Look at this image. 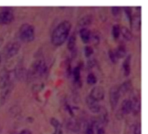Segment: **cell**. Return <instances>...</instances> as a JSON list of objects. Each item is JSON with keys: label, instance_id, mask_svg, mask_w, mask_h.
I'll use <instances>...</instances> for the list:
<instances>
[{"label": "cell", "instance_id": "obj_31", "mask_svg": "<svg viewBox=\"0 0 148 134\" xmlns=\"http://www.w3.org/2000/svg\"><path fill=\"white\" fill-rule=\"evenodd\" d=\"M120 7H111V12L114 16H116L119 13Z\"/></svg>", "mask_w": 148, "mask_h": 134}, {"label": "cell", "instance_id": "obj_10", "mask_svg": "<svg viewBox=\"0 0 148 134\" xmlns=\"http://www.w3.org/2000/svg\"><path fill=\"white\" fill-rule=\"evenodd\" d=\"M86 104L88 105V108L94 113H98L101 111V107L99 102L92 99L89 95L86 97Z\"/></svg>", "mask_w": 148, "mask_h": 134}, {"label": "cell", "instance_id": "obj_23", "mask_svg": "<svg viewBox=\"0 0 148 134\" xmlns=\"http://www.w3.org/2000/svg\"><path fill=\"white\" fill-rule=\"evenodd\" d=\"M74 76V79H75V82L76 83H79L81 79L80 75V67L79 66H76L75 69H73V73H72Z\"/></svg>", "mask_w": 148, "mask_h": 134}, {"label": "cell", "instance_id": "obj_6", "mask_svg": "<svg viewBox=\"0 0 148 134\" xmlns=\"http://www.w3.org/2000/svg\"><path fill=\"white\" fill-rule=\"evenodd\" d=\"M120 93L119 91V86H114L110 89L109 100L111 108L114 110L116 107L120 98Z\"/></svg>", "mask_w": 148, "mask_h": 134}, {"label": "cell", "instance_id": "obj_25", "mask_svg": "<svg viewBox=\"0 0 148 134\" xmlns=\"http://www.w3.org/2000/svg\"><path fill=\"white\" fill-rule=\"evenodd\" d=\"M87 82L89 84H95L97 82V78L95 74L92 73H90L87 77Z\"/></svg>", "mask_w": 148, "mask_h": 134}, {"label": "cell", "instance_id": "obj_16", "mask_svg": "<svg viewBox=\"0 0 148 134\" xmlns=\"http://www.w3.org/2000/svg\"><path fill=\"white\" fill-rule=\"evenodd\" d=\"M66 128L72 132H77L80 128V125L75 120L70 119L66 122Z\"/></svg>", "mask_w": 148, "mask_h": 134}, {"label": "cell", "instance_id": "obj_9", "mask_svg": "<svg viewBox=\"0 0 148 134\" xmlns=\"http://www.w3.org/2000/svg\"><path fill=\"white\" fill-rule=\"evenodd\" d=\"M90 97L92 98V99H95L97 101H101L103 99L104 97H105V90L104 88L101 86H95L91 90L90 93Z\"/></svg>", "mask_w": 148, "mask_h": 134}, {"label": "cell", "instance_id": "obj_19", "mask_svg": "<svg viewBox=\"0 0 148 134\" xmlns=\"http://www.w3.org/2000/svg\"><path fill=\"white\" fill-rule=\"evenodd\" d=\"M92 17L90 14H88V15L84 16L83 17L80 19L79 20V22H78V24L81 27H86V26L89 25L92 23Z\"/></svg>", "mask_w": 148, "mask_h": 134}, {"label": "cell", "instance_id": "obj_3", "mask_svg": "<svg viewBox=\"0 0 148 134\" xmlns=\"http://www.w3.org/2000/svg\"><path fill=\"white\" fill-rule=\"evenodd\" d=\"M19 37L22 41L30 43L35 38V28L32 24L24 23L22 24L19 30Z\"/></svg>", "mask_w": 148, "mask_h": 134}, {"label": "cell", "instance_id": "obj_13", "mask_svg": "<svg viewBox=\"0 0 148 134\" xmlns=\"http://www.w3.org/2000/svg\"><path fill=\"white\" fill-rule=\"evenodd\" d=\"M50 123L54 128V131L53 134H63L62 125L61 122L56 118H51L50 119Z\"/></svg>", "mask_w": 148, "mask_h": 134}, {"label": "cell", "instance_id": "obj_1", "mask_svg": "<svg viewBox=\"0 0 148 134\" xmlns=\"http://www.w3.org/2000/svg\"><path fill=\"white\" fill-rule=\"evenodd\" d=\"M72 28V24L68 20L61 22L51 34V43L55 46H61L67 39Z\"/></svg>", "mask_w": 148, "mask_h": 134}, {"label": "cell", "instance_id": "obj_30", "mask_svg": "<svg viewBox=\"0 0 148 134\" xmlns=\"http://www.w3.org/2000/svg\"><path fill=\"white\" fill-rule=\"evenodd\" d=\"M134 134H141V125H140V123H137L134 126Z\"/></svg>", "mask_w": 148, "mask_h": 134}, {"label": "cell", "instance_id": "obj_2", "mask_svg": "<svg viewBox=\"0 0 148 134\" xmlns=\"http://www.w3.org/2000/svg\"><path fill=\"white\" fill-rule=\"evenodd\" d=\"M48 67L46 63L43 60H37L33 63L30 69L27 71V78L36 79L45 76L47 73Z\"/></svg>", "mask_w": 148, "mask_h": 134}, {"label": "cell", "instance_id": "obj_5", "mask_svg": "<svg viewBox=\"0 0 148 134\" xmlns=\"http://www.w3.org/2000/svg\"><path fill=\"white\" fill-rule=\"evenodd\" d=\"M12 73L13 71H10L6 69H3L0 71V89H4L9 84L13 82V79H12Z\"/></svg>", "mask_w": 148, "mask_h": 134}, {"label": "cell", "instance_id": "obj_20", "mask_svg": "<svg viewBox=\"0 0 148 134\" xmlns=\"http://www.w3.org/2000/svg\"><path fill=\"white\" fill-rule=\"evenodd\" d=\"M115 54L117 58H122L125 57L126 54H127V49L124 45H121L117 47L116 50H114Z\"/></svg>", "mask_w": 148, "mask_h": 134}, {"label": "cell", "instance_id": "obj_26", "mask_svg": "<svg viewBox=\"0 0 148 134\" xmlns=\"http://www.w3.org/2000/svg\"><path fill=\"white\" fill-rule=\"evenodd\" d=\"M84 51H85V56H86V57H89V56H90L93 53V49H92V48L91 47V46H87L85 47Z\"/></svg>", "mask_w": 148, "mask_h": 134}, {"label": "cell", "instance_id": "obj_15", "mask_svg": "<svg viewBox=\"0 0 148 134\" xmlns=\"http://www.w3.org/2000/svg\"><path fill=\"white\" fill-rule=\"evenodd\" d=\"M131 55H128L123 62V70L126 76H128L131 73Z\"/></svg>", "mask_w": 148, "mask_h": 134}, {"label": "cell", "instance_id": "obj_28", "mask_svg": "<svg viewBox=\"0 0 148 134\" xmlns=\"http://www.w3.org/2000/svg\"><path fill=\"white\" fill-rule=\"evenodd\" d=\"M85 134H94V125L92 123H89L86 128Z\"/></svg>", "mask_w": 148, "mask_h": 134}, {"label": "cell", "instance_id": "obj_21", "mask_svg": "<svg viewBox=\"0 0 148 134\" xmlns=\"http://www.w3.org/2000/svg\"><path fill=\"white\" fill-rule=\"evenodd\" d=\"M120 28H121V33L122 34V35L124 36V37L126 40H131L132 39V34L131 31L127 27L122 26Z\"/></svg>", "mask_w": 148, "mask_h": 134}, {"label": "cell", "instance_id": "obj_7", "mask_svg": "<svg viewBox=\"0 0 148 134\" xmlns=\"http://www.w3.org/2000/svg\"><path fill=\"white\" fill-rule=\"evenodd\" d=\"M13 89H14V82H11L5 88L2 89V90L0 92V107L6 103L12 92Z\"/></svg>", "mask_w": 148, "mask_h": 134}, {"label": "cell", "instance_id": "obj_32", "mask_svg": "<svg viewBox=\"0 0 148 134\" xmlns=\"http://www.w3.org/2000/svg\"><path fill=\"white\" fill-rule=\"evenodd\" d=\"M97 134H105V129L103 127H99L97 129Z\"/></svg>", "mask_w": 148, "mask_h": 134}, {"label": "cell", "instance_id": "obj_27", "mask_svg": "<svg viewBox=\"0 0 148 134\" xmlns=\"http://www.w3.org/2000/svg\"><path fill=\"white\" fill-rule=\"evenodd\" d=\"M108 56H109L110 59H111V61L113 63H116L118 58H117L115 54V52H114V50H110L109 51H108Z\"/></svg>", "mask_w": 148, "mask_h": 134}, {"label": "cell", "instance_id": "obj_12", "mask_svg": "<svg viewBox=\"0 0 148 134\" xmlns=\"http://www.w3.org/2000/svg\"><path fill=\"white\" fill-rule=\"evenodd\" d=\"M79 35L83 43H88L91 39V32L87 27H82L79 30Z\"/></svg>", "mask_w": 148, "mask_h": 134}, {"label": "cell", "instance_id": "obj_8", "mask_svg": "<svg viewBox=\"0 0 148 134\" xmlns=\"http://www.w3.org/2000/svg\"><path fill=\"white\" fill-rule=\"evenodd\" d=\"M14 18V14L10 10H2L0 12V24H10Z\"/></svg>", "mask_w": 148, "mask_h": 134}, {"label": "cell", "instance_id": "obj_18", "mask_svg": "<svg viewBox=\"0 0 148 134\" xmlns=\"http://www.w3.org/2000/svg\"><path fill=\"white\" fill-rule=\"evenodd\" d=\"M132 86V82L130 80H127L123 82L120 86H119V91L120 95H124L127 93Z\"/></svg>", "mask_w": 148, "mask_h": 134}, {"label": "cell", "instance_id": "obj_17", "mask_svg": "<svg viewBox=\"0 0 148 134\" xmlns=\"http://www.w3.org/2000/svg\"><path fill=\"white\" fill-rule=\"evenodd\" d=\"M130 24L137 30L140 29L141 26V17L140 14H134L130 20Z\"/></svg>", "mask_w": 148, "mask_h": 134}, {"label": "cell", "instance_id": "obj_24", "mask_svg": "<svg viewBox=\"0 0 148 134\" xmlns=\"http://www.w3.org/2000/svg\"><path fill=\"white\" fill-rule=\"evenodd\" d=\"M121 33V28L119 24H114L112 27V35L115 39H117Z\"/></svg>", "mask_w": 148, "mask_h": 134}, {"label": "cell", "instance_id": "obj_14", "mask_svg": "<svg viewBox=\"0 0 148 134\" xmlns=\"http://www.w3.org/2000/svg\"><path fill=\"white\" fill-rule=\"evenodd\" d=\"M132 105L130 99H125L122 101L121 105V112L122 115H127L131 112Z\"/></svg>", "mask_w": 148, "mask_h": 134}, {"label": "cell", "instance_id": "obj_29", "mask_svg": "<svg viewBox=\"0 0 148 134\" xmlns=\"http://www.w3.org/2000/svg\"><path fill=\"white\" fill-rule=\"evenodd\" d=\"M124 11H125L126 14H127V17H128L129 20H131L132 17V8L130 7H124Z\"/></svg>", "mask_w": 148, "mask_h": 134}, {"label": "cell", "instance_id": "obj_4", "mask_svg": "<svg viewBox=\"0 0 148 134\" xmlns=\"http://www.w3.org/2000/svg\"><path fill=\"white\" fill-rule=\"evenodd\" d=\"M21 45L18 42H11L6 45L5 48H4V54L6 58H12L20 50Z\"/></svg>", "mask_w": 148, "mask_h": 134}, {"label": "cell", "instance_id": "obj_34", "mask_svg": "<svg viewBox=\"0 0 148 134\" xmlns=\"http://www.w3.org/2000/svg\"><path fill=\"white\" fill-rule=\"evenodd\" d=\"M1 56H0V63H1Z\"/></svg>", "mask_w": 148, "mask_h": 134}, {"label": "cell", "instance_id": "obj_22", "mask_svg": "<svg viewBox=\"0 0 148 134\" xmlns=\"http://www.w3.org/2000/svg\"><path fill=\"white\" fill-rule=\"evenodd\" d=\"M76 35L75 34H72L69 37V40L67 42V48L69 50H73L76 44Z\"/></svg>", "mask_w": 148, "mask_h": 134}, {"label": "cell", "instance_id": "obj_33", "mask_svg": "<svg viewBox=\"0 0 148 134\" xmlns=\"http://www.w3.org/2000/svg\"><path fill=\"white\" fill-rule=\"evenodd\" d=\"M19 134H32L31 131L28 129H24L19 133Z\"/></svg>", "mask_w": 148, "mask_h": 134}, {"label": "cell", "instance_id": "obj_11", "mask_svg": "<svg viewBox=\"0 0 148 134\" xmlns=\"http://www.w3.org/2000/svg\"><path fill=\"white\" fill-rule=\"evenodd\" d=\"M131 100V105H132V110L131 112H132L133 115H137L140 112V109H141V103H140V99L138 97H134L132 99H130Z\"/></svg>", "mask_w": 148, "mask_h": 134}]
</instances>
